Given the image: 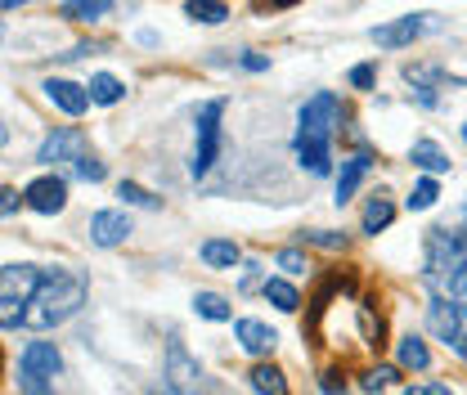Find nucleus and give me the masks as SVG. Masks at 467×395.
Instances as JSON below:
<instances>
[{
	"label": "nucleus",
	"mask_w": 467,
	"mask_h": 395,
	"mask_svg": "<svg viewBox=\"0 0 467 395\" xmlns=\"http://www.w3.org/2000/svg\"><path fill=\"white\" fill-rule=\"evenodd\" d=\"M409 162H413L418 171H427V175H445V171H450V158L441 153V144H436V140H413Z\"/></svg>",
	"instance_id": "obj_16"
},
{
	"label": "nucleus",
	"mask_w": 467,
	"mask_h": 395,
	"mask_svg": "<svg viewBox=\"0 0 467 395\" xmlns=\"http://www.w3.org/2000/svg\"><path fill=\"white\" fill-rule=\"evenodd\" d=\"M193 310H198L202 319H212V324H225V319L234 315L230 301H225L221 292H198V296H193Z\"/></svg>",
	"instance_id": "obj_22"
},
{
	"label": "nucleus",
	"mask_w": 467,
	"mask_h": 395,
	"mask_svg": "<svg viewBox=\"0 0 467 395\" xmlns=\"http://www.w3.org/2000/svg\"><path fill=\"white\" fill-rule=\"evenodd\" d=\"M149 395H180V391H175L171 382H167V387H153V391H149Z\"/></svg>",
	"instance_id": "obj_38"
},
{
	"label": "nucleus",
	"mask_w": 467,
	"mask_h": 395,
	"mask_svg": "<svg viewBox=\"0 0 467 395\" xmlns=\"http://www.w3.org/2000/svg\"><path fill=\"white\" fill-rule=\"evenodd\" d=\"M58 373H63V355L55 350V341H27V350L18 359L23 395H50Z\"/></svg>",
	"instance_id": "obj_5"
},
{
	"label": "nucleus",
	"mask_w": 467,
	"mask_h": 395,
	"mask_svg": "<svg viewBox=\"0 0 467 395\" xmlns=\"http://www.w3.org/2000/svg\"><path fill=\"white\" fill-rule=\"evenodd\" d=\"M0 41H5V27H0Z\"/></svg>",
	"instance_id": "obj_42"
},
{
	"label": "nucleus",
	"mask_w": 467,
	"mask_h": 395,
	"mask_svg": "<svg viewBox=\"0 0 467 395\" xmlns=\"http://www.w3.org/2000/svg\"><path fill=\"white\" fill-rule=\"evenodd\" d=\"M306 243H315V247H324V252H342V247H347V234H333V229H310V234H306Z\"/></svg>",
	"instance_id": "obj_29"
},
{
	"label": "nucleus",
	"mask_w": 467,
	"mask_h": 395,
	"mask_svg": "<svg viewBox=\"0 0 467 395\" xmlns=\"http://www.w3.org/2000/svg\"><path fill=\"white\" fill-rule=\"evenodd\" d=\"M202 261L212 270H234L243 261V252H238V243H230V238H207L202 243Z\"/></svg>",
	"instance_id": "obj_18"
},
{
	"label": "nucleus",
	"mask_w": 467,
	"mask_h": 395,
	"mask_svg": "<svg viewBox=\"0 0 467 395\" xmlns=\"http://www.w3.org/2000/svg\"><path fill=\"white\" fill-rule=\"evenodd\" d=\"M261 292H265V301H270V306H279L284 315H292V310L301 306V296H296V287H292L288 279H265Z\"/></svg>",
	"instance_id": "obj_24"
},
{
	"label": "nucleus",
	"mask_w": 467,
	"mask_h": 395,
	"mask_svg": "<svg viewBox=\"0 0 467 395\" xmlns=\"http://www.w3.org/2000/svg\"><path fill=\"white\" fill-rule=\"evenodd\" d=\"M72 175H77V180H90V184H99V180L109 175V167H104L99 158H90V153H81V158L72 162Z\"/></svg>",
	"instance_id": "obj_28"
},
{
	"label": "nucleus",
	"mask_w": 467,
	"mask_h": 395,
	"mask_svg": "<svg viewBox=\"0 0 467 395\" xmlns=\"http://www.w3.org/2000/svg\"><path fill=\"white\" fill-rule=\"evenodd\" d=\"M436 198H441V184H436V175H427V180H418L413 184V193H409V212H427V207H436Z\"/></svg>",
	"instance_id": "obj_25"
},
{
	"label": "nucleus",
	"mask_w": 467,
	"mask_h": 395,
	"mask_svg": "<svg viewBox=\"0 0 467 395\" xmlns=\"http://www.w3.org/2000/svg\"><path fill=\"white\" fill-rule=\"evenodd\" d=\"M238 63H243L247 72H265V68H270V58H265V55H243Z\"/></svg>",
	"instance_id": "obj_35"
},
{
	"label": "nucleus",
	"mask_w": 467,
	"mask_h": 395,
	"mask_svg": "<svg viewBox=\"0 0 467 395\" xmlns=\"http://www.w3.org/2000/svg\"><path fill=\"white\" fill-rule=\"evenodd\" d=\"M463 144H467V121H463Z\"/></svg>",
	"instance_id": "obj_41"
},
{
	"label": "nucleus",
	"mask_w": 467,
	"mask_h": 395,
	"mask_svg": "<svg viewBox=\"0 0 467 395\" xmlns=\"http://www.w3.org/2000/svg\"><path fill=\"white\" fill-rule=\"evenodd\" d=\"M81 153H86V135H81L77 126H58L55 135L41 144L36 162H41V167H58V162H77Z\"/></svg>",
	"instance_id": "obj_8"
},
{
	"label": "nucleus",
	"mask_w": 467,
	"mask_h": 395,
	"mask_svg": "<svg viewBox=\"0 0 467 395\" xmlns=\"http://www.w3.org/2000/svg\"><path fill=\"white\" fill-rule=\"evenodd\" d=\"M373 81H378L373 63H359V68H350V86H355V90H373Z\"/></svg>",
	"instance_id": "obj_32"
},
{
	"label": "nucleus",
	"mask_w": 467,
	"mask_h": 395,
	"mask_svg": "<svg viewBox=\"0 0 467 395\" xmlns=\"http://www.w3.org/2000/svg\"><path fill=\"white\" fill-rule=\"evenodd\" d=\"M86 90H90V104H104V109H109V104H117V99L126 95V86H121L117 77H109V72L90 77V86H86Z\"/></svg>",
	"instance_id": "obj_23"
},
{
	"label": "nucleus",
	"mask_w": 467,
	"mask_h": 395,
	"mask_svg": "<svg viewBox=\"0 0 467 395\" xmlns=\"http://www.w3.org/2000/svg\"><path fill=\"white\" fill-rule=\"evenodd\" d=\"M422 391H427V395H454L450 387H441V382H431V387H422Z\"/></svg>",
	"instance_id": "obj_37"
},
{
	"label": "nucleus",
	"mask_w": 467,
	"mask_h": 395,
	"mask_svg": "<svg viewBox=\"0 0 467 395\" xmlns=\"http://www.w3.org/2000/svg\"><path fill=\"white\" fill-rule=\"evenodd\" d=\"M450 296H454V306L463 310V328H467V261L459 265V275H454V287H450Z\"/></svg>",
	"instance_id": "obj_30"
},
{
	"label": "nucleus",
	"mask_w": 467,
	"mask_h": 395,
	"mask_svg": "<svg viewBox=\"0 0 467 395\" xmlns=\"http://www.w3.org/2000/svg\"><path fill=\"white\" fill-rule=\"evenodd\" d=\"M391 221H396V203H391L387 193H378V198H368L359 229H364V234H382V229L391 225Z\"/></svg>",
	"instance_id": "obj_17"
},
{
	"label": "nucleus",
	"mask_w": 467,
	"mask_h": 395,
	"mask_svg": "<svg viewBox=\"0 0 467 395\" xmlns=\"http://www.w3.org/2000/svg\"><path fill=\"white\" fill-rule=\"evenodd\" d=\"M130 234V216L126 212H95L90 216V243L95 247H117Z\"/></svg>",
	"instance_id": "obj_12"
},
{
	"label": "nucleus",
	"mask_w": 467,
	"mask_h": 395,
	"mask_svg": "<svg viewBox=\"0 0 467 395\" xmlns=\"http://www.w3.org/2000/svg\"><path fill=\"white\" fill-rule=\"evenodd\" d=\"M337 126H342V99L333 90H319V95H310L301 104V113H296V140H292L301 171H310V175H328L333 171V149L328 144H333Z\"/></svg>",
	"instance_id": "obj_1"
},
{
	"label": "nucleus",
	"mask_w": 467,
	"mask_h": 395,
	"mask_svg": "<svg viewBox=\"0 0 467 395\" xmlns=\"http://www.w3.org/2000/svg\"><path fill=\"white\" fill-rule=\"evenodd\" d=\"M391 382H396V369H387V364H378V369H368V373L359 378V387H364L368 395H382Z\"/></svg>",
	"instance_id": "obj_27"
},
{
	"label": "nucleus",
	"mask_w": 467,
	"mask_h": 395,
	"mask_svg": "<svg viewBox=\"0 0 467 395\" xmlns=\"http://www.w3.org/2000/svg\"><path fill=\"white\" fill-rule=\"evenodd\" d=\"M18 203H23V198H18V189H9V184H5V189H0V216H14V212H18Z\"/></svg>",
	"instance_id": "obj_33"
},
{
	"label": "nucleus",
	"mask_w": 467,
	"mask_h": 395,
	"mask_svg": "<svg viewBox=\"0 0 467 395\" xmlns=\"http://www.w3.org/2000/svg\"><path fill=\"white\" fill-rule=\"evenodd\" d=\"M167 378H171L175 391H184V387H193V382H198V364L189 359V350H184L180 341L167 346Z\"/></svg>",
	"instance_id": "obj_14"
},
{
	"label": "nucleus",
	"mask_w": 467,
	"mask_h": 395,
	"mask_svg": "<svg viewBox=\"0 0 467 395\" xmlns=\"http://www.w3.org/2000/svg\"><path fill=\"white\" fill-rule=\"evenodd\" d=\"M319 387H324L328 395H347V378H342V373H324Z\"/></svg>",
	"instance_id": "obj_34"
},
{
	"label": "nucleus",
	"mask_w": 467,
	"mask_h": 395,
	"mask_svg": "<svg viewBox=\"0 0 467 395\" xmlns=\"http://www.w3.org/2000/svg\"><path fill=\"white\" fill-rule=\"evenodd\" d=\"M18 5H32V0H0V9H18Z\"/></svg>",
	"instance_id": "obj_39"
},
{
	"label": "nucleus",
	"mask_w": 467,
	"mask_h": 395,
	"mask_svg": "<svg viewBox=\"0 0 467 395\" xmlns=\"http://www.w3.org/2000/svg\"><path fill=\"white\" fill-rule=\"evenodd\" d=\"M256 270H261V265H247V270H243V283H238L243 292H252V287L261 283V275H256Z\"/></svg>",
	"instance_id": "obj_36"
},
{
	"label": "nucleus",
	"mask_w": 467,
	"mask_h": 395,
	"mask_svg": "<svg viewBox=\"0 0 467 395\" xmlns=\"http://www.w3.org/2000/svg\"><path fill=\"white\" fill-rule=\"evenodd\" d=\"M46 95H50V104L63 109L67 117H81L90 109V90L77 86V81H67V77H50V81H46Z\"/></svg>",
	"instance_id": "obj_11"
},
{
	"label": "nucleus",
	"mask_w": 467,
	"mask_h": 395,
	"mask_svg": "<svg viewBox=\"0 0 467 395\" xmlns=\"http://www.w3.org/2000/svg\"><path fill=\"white\" fill-rule=\"evenodd\" d=\"M427 328H431V338H441L445 346H454V341L463 338V310L454 306V296H431Z\"/></svg>",
	"instance_id": "obj_9"
},
{
	"label": "nucleus",
	"mask_w": 467,
	"mask_h": 395,
	"mask_svg": "<svg viewBox=\"0 0 467 395\" xmlns=\"http://www.w3.org/2000/svg\"><path fill=\"white\" fill-rule=\"evenodd\" d=\"M247 382H252V391L256 395H288V378H284V369H275L270 359H256V364H252V373H247Z\"/></svg>",
	"instance_id": "obj_15"
},
{
	"label": "nucleus",
	"mask_w": 467,
	"mask_h": 395,
	"mask_svg": "<svg viewBox=\"0 0 467 395\" xmlns=\"http://www.w3.org/2000/svg\"><path fill=\"white\" fill-rule=\"evenodd\" d=\"M396 359H400V369H413V373H422V369H431V350H427V341L422 338H400L396 346Z\"/></svg>",
	"instance_id": "obj_19"
},
{
	"label": "nucleus",
	"mask_w": 467,
	"mask_h": 395,
	"mask_svg": "<svg viewBox=\"0 0 467 395\" xmlns=\"http://www.w3.org/2000/svg\"><path fill=\"white\" fill-rule=\"evenodd\" d=\"M279 270H284V275H306L310 265H306V256H301L296 247H288V252H279Z\"/></svg>",
	"instance_id": "obj_31"
},
{
	"label": "nucleus",
	"mask_w": 467,
	"mask_h": 395,
	"mask_svg": "<svg viewBox=\"0 0 467 395\" xmlns=\"http://www.w3.org/2000/svg\"><path fill=\"white\" fill-rule=\"evenodd\" d=\"M109 9H113V0H67L63 5V18H72V23H99V18H109Z\"/></svg>",
	"instance_id": "obj_20"
},
{
	"label": "nucleus",
	"mask_w": 467,
	"mask_h": 395,
	"mask_svg": "<svg viewBox=\"0 0 467 395\" xmlns=\"http://www.w3.org/2000/svg\"><path fill=\"white\" fill-rule=\"evenodd\" d=\"M184 14H189L193 23H207V27H216V23H225V18H230L225 0H189V5H184Z\"/></svg>",
	"instance_id": "obj_21"
},
{
	"label": "nucleus",
	"mask_w": 467,
	"mask_h": 395,
	"mask_svg": "<svg viewBox=\"0 0 467 395\" xmlns=\"http://www.w3.org/2000/svg\"><path fill=\"white\" fill-rule=\"evenodd\" d=\"M427 32H441V18H436V14H405V18H396V23L373 27L368 36H373L382 50H405V46H413V41L427 36Z\"/></svg>",
	"instance_id": "obj_6"
},
{
	"label": "nucleus",
	"mask_w": 467,
	"mask_h": 395,
	"mask_svg": "<svg viewBox=\"0 0 467 395\" xmlns=\"http://www.w3.org/2000/svg\"><path fill=\"white\" fill-rule=\"evenodd\" d=\"M221 117H225V99H207V104L193 113V135H198V144H193V162H189L193 175H207V171L216 167L221 149H225Z\"/></svg>",
	"instance_id": "obj_4"
},
{
	"label": "nucleus",
	"mask_w": 467,
	"mask_h": 395,
	"mask_svg": "<svg viewBox=\"0 0 467 395\" xmlns=\"http://www.w3.org/2000/svg\"><path fill=\"white\" fill-rule=\"evenodd\" d=\"M23 203H27L32 212H41V216H58V212L67 207V180H63V175L32 180V184L23 189Z\"/></svg>",
	"instance_id": "obj_7"
},
{
	"label": "nucleus",
	"mask_w": 467,
	"mask_h": 395,
	"mask_svg": "<svg viewBox=\"0 0 467 395\" xmlns=\"http://www.w3.org/2000/svg\"><path fill=\"white\" fill-rule=\"evenodd\" d=\"M117 198H126V207H144V212H158V207H162V198H153L149 189H140V184H130V180H121Z\"/></svg>",
	"instance_id": "obj_26"
},
{
	"label": "nucleus",
	"mask_w": 467,
	"mask_h": 395,
	"mask_svg": "<svg viewBox=\"0 0 467 395\" xmlns=\"http://www.w3.org/2000/svg\"><path fill=\"white\" fill-rule=\"evenodd\" d=\"M368 171H373V158H368V153H355V158L342 162V171H337V207H347L350 198H355V189L364 184Z\"/></svg>",
	"instance_id": "obj_13"
},
{
	"label": "nucleus",
	"mask_w": 467,
	"mask_h": 395,
	"mask_svg": "<svg viewBox=\"0 0 467 395\" xmlns=\"http://www.w3.org/2000/svg\"><path fill=\"white\" fill-rule=\"evenodd\" d=\"M46 270L41 265H5L0 270V328H18L32 292L41 287Z\"/></svg>",
	"instance_id": "obj_3"
},
{
	"label": "nucleus",
	"mask_w": 467,
	"mask_h": 395,
	"mask_svg": "<svg viewBox=\"0 0 467 395\" xmlns=\"http://www.w3.org/2000/svg\"><path fill=\"white\" fill-rule=\"evenodd\" d=\"M234 338H238V346H243L247 355H256V359H270L275 346H279V333H275L270 324H261V319H238V324H234Z\"/></svg>",
	"instance_id": "obj_10"
},
{
	"label": "nucleus",
	"mask_w": 467,
	"mask_h": 395,
	"mask_svg": "<svg viewBox=\"0 0 467 395\" xmlns=\"http://www.w3.org/2000/svg\"><path fill=\"white\" fill-rule=\"evenodd\" d=\"M5 144H9V130H5V121H0V149H5Z\"/></svg>",
	"instance_id": "obj_40"
},
{
	"label": "nucleus",
	"mask_w": 467,
	"mask_h": 395,
	"mask_svg": "<svg viewBox=\"0 0 467 395\" xmlns=\"http://www.w3.org/2000/svg\"><path fill=\"white\" fill-rule=\"evenodd\" d=\"M81 306H86V283H81V275H72V270H46L41 287L32 292V301L23 310V328L46 333V328H55L63 319H72Z\"/></svg>",
	"instance_id": "obj_2"
}]
</instances>
